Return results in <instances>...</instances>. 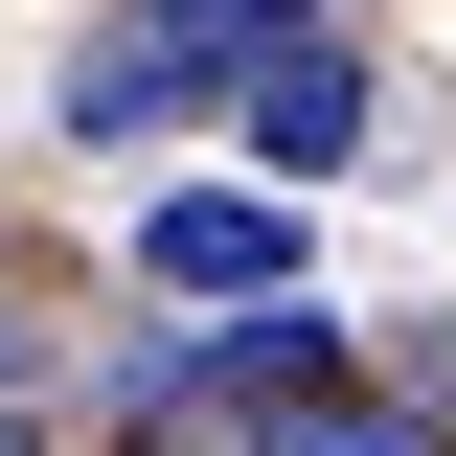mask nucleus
<instances>
[{"label":"nucleus","mask_w":456,"mask_h":456,"mask_svg":"<svg viewBox=\"0 0 456 456\" xmlns=\"http://www.w3.org/2000/svg\"><path fill=\"white\" fill-rule=\"evenodd\" d=\"M0 456H46V411H23V388H0Z\"/></svg>","instance_id":"423d86ee"},{"label":"nucleus","mask_w":456,"mask_h":456,"mask_svg":"<svg viewBox=\"0 0 456 456\" xmlns=\"http://www.w3.org/2000/svg\"><path fill=\"white\" fill-rule=\"evenodd\" d=\"M274 46H320V0H114L92 46H69V92H46V137H92V160H137L160 114H206V92H251Z\"/></svg>","instance_id":"f257e3e1"},{"label":"nucleus","mask_w":456,"mask_h":456,"mask_svg":"<svg viewBox=\"0 0 456 456\" xmlns=\"http://www.w3.org/2000/svg\"><path fill=\"white\" fill-rule=\"evenodd\" d=\"M137 274L251 320V297H297V206H274V183H160V206H137Z\"/></svg>","instance_id":"7ed1b4c3"},{"label":"nucleus","mask_w":456,"mask_h":456,"mask_svg":"<svg viewBox=\"0 0 456 456\" xmlns=\"http://www.w3.org/2000/svg\"><path fill=\"white\" fill-rule=\"evenodd\" d=\"M320 411H365V365H342L320 297H251L206 342H137V434H320Z\"/></svg>","instance_id":"f03ea898"},{"label":"nucleus","mask_w":456,"mask_h":456,"mask_svg":"<svg viewBox=\"0 0 456 456\" xmlns=\"http://www.w3.org/2000/svg\"><path fill=\"white\" fill-rule=\"evenodd\" d=\"M228 114H251V183L297 206V183H342V160H365V114H388V92H365V46H274Z\"/></svg>","instance_id":"20e7f679"},{"label":"nucleus","mask_w":456,"mask_h":456,"mask_svg":"<svg viewBox=\"0 0 456 456\" xmlns=\"http://www.w3.org/2000/svg\"><path fill=\"white\" fill-rule=\"evenodd\" d=\"M274 456H456V434H411V411H320V434H274Z\"/></svg>","instance_id":"39448f33"}]
</instances>
